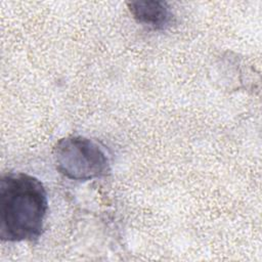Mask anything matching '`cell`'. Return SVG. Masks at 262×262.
Listing matches in <instances>:
<instances>
[{"label": "cell", "instance_id": "cell-2", "mask_svg": "<svg viewBox=\"0 0 262 262\" xmlns=\"http://www.w3.org/2000/svg\"><path fill=\"white\" fill-rule=\"evenodd\" d=\"M56 170L71 180L101 178L111 171L110 159L100 145L84 136L59 139L52 150Z\"/></svg>", "mask_w": 262, "mask_h": 262}, {"label": "cell", "instance_id": "cell-3", "mask_svg": "<svg viewBox=\"0 0 262 262\" xmlns=\"http://www.w3.org/2000/svg\"><path fill=\"white\" fill-rule=\"evenodd\" d=\"M128 8L134 19L152 30H165L172 24L173 13L167 2L156 0L131 1Z\"/></svg>", "mask_w": 262, "mask_h": 262}, {"label": "cell", "instance_id": "cell-1", "mask_svg": "<svg viewBox=\"0 0 262 262\" xmlns=\"http://www.w3.org/2000/svg\"><path fill=\"white\" fill-rule=\"evenodd\" d=\"M48 210L43 183L26 173L9 172L0 179V238L36 241L42 234Z\"/></svg>", "mask_w": 262, "mask_h": 262}]
</instances>
